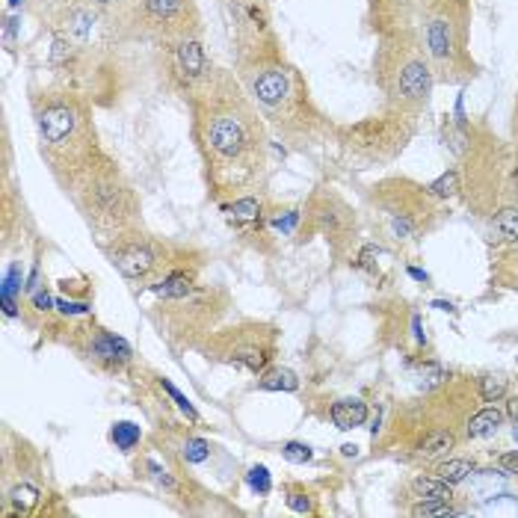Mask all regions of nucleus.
I'll return each mask as SVG.
<instances>
[{"label":"nucleus","instance_id":"nucleus-4","mask_svg":"<svg viewBox=\"0 0 518 518\" xmlns=\"http://www.w3.org/2000/svg\"><path fill=\"white\" fill-rule=\"evenodd\" d=\"M63 193L72 199V205L95 231L101 246L142 229L140 196L110 151L95 157Z\"/></svg>","mask_w":518,"mask_h":518},{"label":"nucleus","instance_id":"nucleus-11","mask_svg":"<svg viewBox=\"0 0 518 518\" xmlns=\"http://www.w3.org/2000/svg\"><path fill=\"white\" fill-rule=\"evenodd\" d=\"M112 4L116 0H24L27 13L48 39H69L74 44L104 42V13Z\"/></svg>","mask_w":518,"mask_h":518},{"label":"nucleus","instance_id":"nucleus-19","mask_svg":"<svg viewBox=\"0 0 518 518\" xmlns=\"http://www.w3.org/2000/svg\"><path fill=\"white\" fill-rule=\"evenodd\" d=\"M329 418L337 430H356L367 421V403L358 400V397H344V400H335L332 409H329Z\"/></svg>","mask_w":518,"mask_h":518},{"label":"nucleus","instance_id":"nucleus-3","mask_svg":"<svg viewBox=\"0 0 518 518\" xmlns=\"http://www.w3.org/2000/svg\"><path fill=\"white\" fill-rule=\"evenodd\" d=\"M30 112L39 154L60 190L69 187L95 157L107 151L95 125V104L81 89L63 81L33 83Z\"/></svg>","mask_w":518,"mask_h":518},{"label":"nucleus","instance_id":"nucleus-35","mask_svg":"<svg viewBox=\"0 0 518 518\" xmlns=\"http://www.w3.org/2000/svg\"><path fill=\"white\" fill-rule=\"evenodd\" d=\"M249 483H252V489H255V492L267 494V492H269V474H267V468H264V465L252 468V477H249Z\"/></svg>","mask_w":518,"mask_h":518},{"label":"nucleus","instance_id":"nucleus-22","mask_svg":"<svg viewBox=\"0 0 518 518\" xmlns=\"http://www.w3.org/2000/svg\"><path fill=\"white\" fill-rule=\"evenodd\" d=\"M501 424H503V412L501 409H483L477 415H471V421H468V438H489L501 430Z\"/></svg>","mask_w":518,"mask_h":518},{"label":"nucleus","instance_id":"nucleus-31","mask_svg":"<svg viewBox=\"0 0 518 518\" xmlns=\"http://www.w3.org/2000/svg\"><path fill=\"white\" fill-rule=\"evenodd\" d=\"M210 456V445L201 442V438H187L184 442V459L187 463H205Z\"/></svg>","mask_w":518,"mask_h":518},{"label":"nucleus","instance_id":"nucleus-12","mask_svg":"<svg viewBox=\"0 0 518 518\" xmlns=\"http://www.w3.org/2000/svg\"><path fill=\"white\" fill-rule=\"evenodd\" d=\"M299 225H302L299 229L302 238L306 234H320L332 249H341L356 234V213L332 187H318L306 199V205H302Z\"/></svg>","mask_w":518,"mask_h":518},{"label":"nucleus","instance_id":"nucleus-14","mask_svg":"<svg viewBox=\"0 0 518 518\" xmlns=\"http://www.w3.org/2000/svg\"><path fill=\"white\" fill-rule=\"evenodd\" d=\"M154 54L157 60H161V74L166 86L172 89L175 95H181L184 101L213 65L208 60L201 39H181V42L163 44V48H154Z\"/></svg>","mask_w":518,"mask_h":518},{"label":"nucleus","instance_id":"nucleus-23","mask_svg":"<svg viewBox=\"0 0 518 518\" xmlns=\"http://www.w3.org/2000/svg\"><path fill=\"white\" fill-rule=\"evenodd\" d=\"M222 210L229 213V217H234L238 222H252L261 217V199H258V193H246V196H238V199H231V201H225Z\"/></svg>","mask_w":518,"mask_h":518},{"label":"nucleus","instance_id":"nucleus-24","mask_svg":"<svg viewBox=\"0 0 518 518\" xmlns=\"http://www.w3.org/2000/svg\"><path fill=\"white\" fill-rule=\"evenodd\" d=\"M261 388H269V391H297L299 388V379H297L294 370L269 365L261 374Z\"/></svg>","mask_w":518,"mask_h":518},{"label":"nucleus","instance_id":"nucleus-26","mask_svg":"<svg viewBox=\"0 0 518 518\" xmlns=\"http://www.w3.org/2000/svg\"><path fill=\"white\" fill-rule=\"evenodd\" d=\"M426 190H430L435 199H450L463 190V175H459L456 169H450V172H445L442 178H435L433 184H426Z\"/></svg>","mask_w":518,"mask_h":518},{"label":"nucleus","instance_id":"nucleus-30","mask_svg":"<svg viewBox=\"0 0 518 518\" xmlns=\"http://www.w3.org/2000/svg\"><path fill=\"white\" fill-rule=\"evenodd\" d=\"M112 442H116L122 450H131L133 445L140 442V426L137 424H128V421H122L112 426Z\"/></svg>","mask_w":518,"mask_h":518},{"label":"nucleus","instance_id":"nucleus-13","mask_svg":"<svg viewBox=\"0 0 518 518\" xmlns=\"http://www.w3.org/2000/svg\"><path fill=\"white\" fill-rule=\"evenodd\" d=\"M370 190H374L370 199H374V205L386 210L388 229L397 240H409L421 231L418 213H433L426 199H435V196L426 187H415L409 181H397V178H394V181H382Z\"/></svg>","mask_w":518,"mask_h":518},{"label":"nucleus","instance_id":"nucleus-38","mask_svg":"<svg viewBox=\"0 0 518 518\" xmlns=\"http://www.w3.org/2000/svg\"><path fill=\"white\" fill-rule=\"evenodd\" d=\"M513 140L518 142V93H515V110H513Z\"/></svg>","mask_w":518,"mask_h":518},{"label":"nucleus","instance_id":"nucleus-34","mask_svg":"<svg viewBox=\"0 0 518 518\" xmlns=\"http://www.w3.org/2000/svg\"><path fill=\"white\" fill-rule=\"evenodd\" d=\"M288 506L294 513H314V506H311V498L306 492H290L288 494Z\"/></svg>","mask_w":518,"mask_h":518},{"label":"nucleus","instance_id":"nucleus-18","mask_svg":"<svg viewBox=\"0 0 518 518\" xmlns=\"http://www.w3.org/2000/svg\"><path fill=\"white\" fill-rule=\"evenodd\" d=\"M518 240V205H506L501 210L492 213V222H489V243L494 249L501 246Z\"/></svg>","mask_w":518,"mask_h":518},{"label":"nucleus","instance_id":"nucleus-20","mask_svg":"<svg viewBox=\"0 0 518 518\" xmlns=\"http://www.w3.org/2000/svg\"><path fill=\"white\" fill-rule=\"evenodd\" d=\"M454 447H456L454 430H450V426H435V430H430V435L418 445V456L442 459V456H447V450H454Z\"/></svg>","mask_w":518,"mask_h":518},{"label":"nucleus","instance_id":"nucleus-39","mask_svg":"<svg viewBox=\"0 0 518 518\" xmlns=\"http://www.w3.org/2000/svg\"><path fill=\"white\" fill-rule=\"evenodd\" d=\"M515 438H518V426H515Z\"/></svg>","mask_w":518,"mask_h":518},{"label":"nucleus","instance_id":"nucleus-2","mask_svg":"<svg viewBox=\"0 0 518 518\" xmlns=\"http://www.w3.org/2000/svg\"><path fill=\"white\" fill-rule=\"evenodd\" d=\"M234 74L255 101L273 140L294 151L335 142L337 125L314 101L306 74L269 24L234 30Z\"/></svg>","mask_w":518,"mask_h":518},{"label":"nucleus","instance_id":"nucleus-15","mask_svg":"<svg viewBox=\"0 0 518 518\" xmlns=\"http://www.w3.org/2000/svg\"><path fill=\"white\" fill-rule=\"evenodd\" d=\"M104 252L110 264L131 281H145L163 267V243H157L151 234H145V229L107 243Z\"/></svg>","mask_w":518,"mask_h":518},{"label":"nucleus","instance_id":"nucleus-32","mask_svg":"<svg viewBox=\"0 0 518 518\" xmlns=\"http://www.w3.org/2000/svg\"><path fill=\"white\" fill-rule=\"evenodd\" d=\"M281 454H285V459H290V463H308V459H311V447L308 445H299V442H288L285 447H281Z\"/></svg>","mask_w":518,"mask_h":518},{"label":"nucleus","instance_id":"nucleus-9","mask_svg":"<svg viewBox=\"0 0 518 518\" xmlns=\"http://www.w3.org/2000/svg\"><path fill=\"white\" fill-rule=\"evenodd\" d=\"M415 137V116L382 107L379 116H367L353 125H341L335 133L337 151L356 166H382L406 151Z\"/></svg>","mask_w":518,"mask_h":518},{"label":"nucleus","instance_id":"nucleus-27","mask_svg":"<svg viewBox=\"0 0 518 518\" xmlns=\"http://www.w3.org/2000/svg\"><path fill=\"white\" fill-rule=\"evenodd\" d=\"M9 503H13L18 513H30L33 506L39 503V489H36V486H30V483H24V480H21L18 486H15L13 492H9Z\"/></svg>","mask_w":518,"mask_h":518},{"label":"nucleus","instance_id":"nucleus-21","mask_svg":"<svg viewBox=\"0 0 518 518\" xmlns=\"http://www.w3.org/2000/svg\"><path fill=\"white\" fill-rule=\"evenodd\" d=\"M412 494L418 501H454V486L442 477H415Z\"/></svg>","mask_w":518,"mask_h":518},{"label":"nucleus","instance_id":"nucleus-10","mask_svg":"<svg viewBox=\"0 0 518 518\" xmlns=\"http://www.w3.org/2000/svg\"><path fill=\"white\" fill-rule=\"evenodd\" d=\"M205 358L222 365H238L261 376L273 365L279 350V329L273 323L240 320L231 326H220L205 344L199 347Z\"/></svg>","mask_w":518,"mask_h":518},{"label":"nucleus","instance_id":"nucleus-29","mask_svg":"<svg viewBox=\"0 0 518 518\" xmlns=\"http://www.w3.org/2000/svg\"><path fill=\"white\" fill-rule=\"evenodd\" d=\"M412 515H435V518H447V515H456V510L450 506V501H418L412 506Z\"/></svg>","mask_w":518,"mask_h":518},{"label":"nucleus","instance_id":"nucleus-33","mask_svg":"<svg viewBox=\"0 0 518 518\" xmlns=\"http://www.w3.org/2000/svg\"><path fill=\"white\" fill-rule=\"evenodd\" d=\"M161 386H163V391L169 394V397H172V400L178 403V409L187 412V418H193V421H196V412H193V406H190V400L184 397V394L178 391V388L172 386V382H166V379H161Z\"/></svg>","mask_w":518,"mask_h":518},{"label":"nucleus","instance_id":"nucleus-28","mask_svg":"<svg viewBox=\"0 0 518 518\" xmlns=\"http://www.w3.org/2000/svg\"><path fill=\"white\" fill-rule=\"evenodd\" d=\"M480 397L486 403H498L503 394H506V379L503 376H494V374H486L480 379Z\"/></svg>","mask_w":518,"mask_h":518},{"label":"nucleus","instance_id":"nucleus-1","mask_svg":"<svg viewBox=\"0 0 518 518\" xmlns=\"http://www.w3.org/2000/svg\"><path fill=\"white\" fill-rule=\"evenodd\" d=\"M210 196L238 199L267 181L273 133L234 69L213 63L184 101Z\"/></svg>","mask_w":518,"mask_h":518},{"label":"nucleus","instance_id":"nucleus-37","mask_svg":"<svg viewBox=\"0 0 518 518\" xmlns=\"http://www.w3.org/2000/svg\"><path fill=\"white\" fill-rule=\"evenodd\" d=\"M506 415L518 424V397H510V403H506Z\"/></svg>","mask_w":518,"mask_h":518},{"label":"nucleus","instance_id":"nucleus-16","mask_svg":"<svg viewBox=\"0 0 518 518\" xmlns=\"http://www.w3.org/2000/svg\"><path fill=\"white\" fill-rule=\"evenodd\" d=\"M69 344L77 353L93 358L95 365L107 370H119L125 362H131V347L122 341L119 335H110L98 326H69Z\"/></svg>","mask_w":518,"mask_h":518},{"label":"nucleus","instance_id":"nucleus-8","mask_svg":"<svg viewBox=\"0 0 518 518\" xmlns=\"http://www.w3.org/2000/svg\"><path fill=\"white\" fill-rule=\"evenodd\" d=\"M231 299L222 288H193L184 297L161 299L151 308L154 329L175 347H199L222 326Z\"/></svg>","mask_w":518,"mask_h":518},{"label":"nucleus","instance_id":"nucleus-7","mask_svg":"<svg viewBox=\"0 0 518 518\" xmlns=\"http://www.w3.org/2000/svg\"><path fill=\"white\" fill-rule=\"evenodd\" d=\"M421 42L435 83H468L477 77L471 56V0H421Z\"/></svg>","mask_w":518,"mask_h":518},{"label":"nucleus","instance_id":"nucleus-17","mask_svg":"<svg viewBox=\"0 0 518 518\" xmlns=\"http://www.w3.org/2000/svg\"><path fill=\"white\" fill-rule=\"evenodd\" d=\"M220 6L229 13V21L234 24V30L269 24L264 0H220Z\"/></svg>","mask_w":518,"mask_h":518},{"label":"nucleus","instance_id":"nucleus-25","mask_svg":"<svg viewBox=\"0 0 518 518\" xmlns=\"http://www.w3.org/2000/svg\"><path fill=\"white\" fill-rule=\"evenodd\" d=\"M474 471H477L474 459H447V463L438 465V477L447 480L450 486H456V483L468 480L471 474H474Z\"/></svg>","mask_w":518,"mask_h":518},{"label":"nucleus","instance_id":"nucleus-36","mask_svg":"<svg viewBox=\"0 0 518 518\" xmlns=\"http://www.w3.org/2000/svg\"><path fill=\"white\" fill-rule=\"evenodd\" d=\"M498 468L506 471V474H518V450H506V454H501Z\"/></svg>","mask_w":518,"mask_h":518},{"label":"nucleus","instance_id":"nucleus-5","mask_svg":"<svg viewBox=\"0 0 518 518\" xmlns=\"http://www.w3.org/2000/svg\"><path fill=\"white\" fill-rule=\"evenodd\" d=\"M196 0H116L104 13V42L116 48H163L181 39H201Z\"/></svg>","mask_w":518,"mask_h":518},{"label":"nucleus","instance_id":"nucleus-6","mask_svg":"<svg viewBox=\"0 0 518 518\" xmlns=\"http://www.w3.org/2000/svg\"><path fill=\"white\" fill-rule=\"evenodd\" d=\"M374 83L382 93V107L388 110L418 116L430 104L435 72L426 60L418 27L379 36L374 54Z\"/></svg>","mask_w":518,"mask_h":518}]
</instances>
